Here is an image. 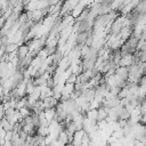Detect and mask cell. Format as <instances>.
Returning a JSON list of instances; mask_svg holds the SVG:
<instances>
[{
	"label": "cell",
	"mask_w": 146,
	"mask_h": 146,
	"mask_svg": "<svg viewBox=\"0 0 146 146\" xmlns=\"http://www.w3.org/2000/svg\"><path fill=\"white\" fill-rule=\"evenodd\" d=\"M135 60H136V57L131 54V52H128L125 55H122L121 59H120V63H119V66H125V67H129L130 65L135 64Z\"/></svg>",
	"instance_id": "cell-1"
},
{
	"label": "cell",
	"mask_w": 146,
	"mask_h": 146,
	"mask_svg": "<svg viewBox=\"0 0 146 146\" xmlns=\"http://www.w3.org/2000/svg\"><path fill=\"white\" fill-rule=\"evenodd\" d=\"M31 52L30 50V46L27 43H23L21 46H18V49H17V56L19 59H23L24 57H26Z\"/></svg>",
	"instance_id": "cell-2"
},
{
	"label": "cell",
	"mask_w": 146,
	"mask_h": 146,
	"mask_svg": "<svg viewBox=\"0 0 146 146\" xmlns=\"http://www.w3.org/2000/svg\"><path fill=\"white\" fill-rule=\"evenodd\" d=\"M116 74H119L122 79H124L125 81L128 80V78H129V67H125V66H119L117 68H116V72H115Z\"/></svg>",
	"instance_id": "cell-3"
},
{
	"label": "cell",
	"mask_w": 146,
	"mask_h": 146,
	"mask_svg": "<svg viewBox=\"0 0 146 146\" xmlns=\"http://www.w3.org/2000/svg\"><path fill=\"white\" fill-rule=\"evenodd\" d=\"M107 116H108V112L105 110V107L104 106H100L99 108H98V115H97V122H99V121H104V120H106L107 119Z\"/></svg>",
	"instance_id": "cell-4"
},
{
	"label": "cell",
	"mask_w": 146,
	"mask_h": 146,
	"mask_svg": "<svg viewBox=\"0 0 146 146\" xmlns=\"http://www.w3.org/2000/svg\"><path fill=\"white\" fill-rule=\"evenodd\" d=\"M97 115H98V108H90L86 113V117L90 120H95V121H97Z\"/></svg>",
	"instance_id": "cell-5"
},
{
	"label": "cell",
	"mask_w": 146,
	"mask_h": 146,
	"mask_svg": "<svg viewBox=\"0 0 146 146\" xmlns=\"http://www.w3.org/2000/svg\"><path fill=\"white\" fill-rule=\"evenodd\" d=\"M38 135L42 136V137H47L50 135V129L49 127H38Z\"/></svg>",
	"instance_id": "cell-6"
},
{
	"label": "cell",
	"mask_w": 146,
	"mask_h": 146,
	"mask_svg": "<svg viewBox=\"0 0 146 146\" xmlns=\"http://www.w3.org/2000/svg\"><path fill=\"white\" fill-rule=\"evenodd\" d=\"M133 146H146L144 141H141L140 139H135L133 140Z\"/></svg>",
	"instance_id": "cell-7"
},
{
	"label": "cell",
	"mask_w": 146,
	"mask_h": 146,
	"mask_svg": "<svg viewBox=\"0 0 146 146\" xmlns=\"http://www.w3.org/2000/svg\"><path fill=\"white\" fill-rule=\"evenodd\" d=\"M65 146H74V145H73V144H72V143H67V144H66V145H65Z\"/></svg>",
	"instance_id": "cell-8"
}]
</instances>
